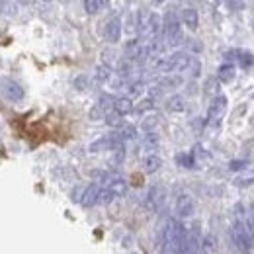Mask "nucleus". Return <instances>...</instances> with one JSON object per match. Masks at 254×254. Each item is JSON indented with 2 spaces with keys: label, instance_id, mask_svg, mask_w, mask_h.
Wrapping results in <instances>:
<instances>
[{
  "label": "nucleus",
  "instance_id": "nucleus-1",
  "mask_svg": "<svg viewBox=\"0 0 254 254\" xmlns=\"http://www.w3.org/2000/svg\"><path fill=\"white\" fill-rule=\"evenodd\" d=\"M184 239L186 227L176 219H168L160 231V254H182Z\"/></svg>",
  "mask_w": 254,
  "mask_h": 254
},
{
  "label": "nucleus",
  "instance_id": "nucleus-2",
  "mask_svg": "<svg viewBox=\"0 0 254 254\" xmlns=\"http://www.w3.org/2000/svg\"><path fill=\"white\" fill-rule=\"evenodd\" d=\"M245 217H247V213L243 211L241 205H237V221L233 223V227H231V239H233L235 249L241 254L253 253L254 247V237L251 233V229L247 227V223H245Z\"/></svg>",
  "mask_w": 254,
  "mask_h": 254
},
{
  "label": "nucleus",
  "instance_id": "nucleus-3",
  "mask_svg": "<svg viewBox=\"0 0 254 254\" xmlns=\"http://www.w3.org/2000/svg\"><path fill=\"white\" fill-rule=\"evenodd\" d=\"M191 59L188 53L184 51H178V53H172L170 57H159L155 59L153 66L160 70V72H166V74H180L184 72L188 66H190Z\"/></svg>",
  "mask_w": 254,
  "mask_h": 254
},
{
  "label": "nucleus",
  "instance_id": "nucleus-4",
  "mask_svg": "<svg viewBox=\"0 0 254 254\" xmlns=\"http://www.w3.org/2000/svg\"><path fill=\"white\" fill-rule=\"evenodd\" d=\"M162 33L168 45H178L182 41V26H180V18L174 12H168L164 16L162 22Z\"/></svg>",
  "mask_w": 254,
  "mask_h": 254
},
{
  "label": "nucleus",
  "instance_id": "nucleus-5",
  "mask_svg": "<svg viewBox=\"0 0 254 254\" xmlns=\"http://www.w3.org/2000/svg\"><path fill=\"white\" fill-rule=\"evenodd\" d=\"M104 190L108 191L112 197H120L127 191V182L122 176L116 174H106L104 176Z\"/></svg>",
  "mask_w": 254,
  "mask_h": 254
},
{
  "label": "nucleus",
  "instance_id": "nucleus-6",
  "mask_svg": "<svg viewBox=\"0 0 254 254\" xmlns=\"http://www.w3.org/2000/svg\"><path fill=\"white\" fill-rule=\"evenodd\" d=\"M164 197H166V190L162 186H153L145 195V207L149 211H159L160 205L164 203Z\"/></svg>",
  "mask_w": 254,
  "mask_h": 254
},
{
  "label": "nucleus",
  "instance_id": "nucleus-7",
  "mask_svg": "<svg viewBox=\"0 0 254 254\" xmlns=\"http://www.w3.org/2000/svg\"><path fill=\"white\" fill-rule=\"evenodd\" d=\"M122 30H124V22L120 16H114L112 20H108L106 28H104V35H106V41L110 43H118L120 37H122Z\"/></svg>",
  "mask_w": 254,
  "mask_h": 254
},
{
  "label": "nucleus",
  "instance_id": "nucleus-8",
  "mask_svg": "<svg viewBox=\"0 0 254 254\" xmlns=\"http://www.w3.org/2000/svg\"><path fill=\"white\" fill-rule=\"evenodd\" d=\"M182 254H201V237H199L197 229H186L184 253Z\"/></svg>",
  "mask_w": 254,
  "mask_h": 254
},
{
  "label": "nucleus",
  "instance_id": "nucleus-9",
  "mask_svg": "<svg viewBox=\"0 0 254 254\" xmlns=\"http://www.w3.org/2000/svg\"><path fill=\"white\" fill-rule=\"evenodd\" d=\"M191 213H193V197L190 193L182 191L176 197V215L180 219H186V217H191Z\"/></svg>",
  "mask_w": 254,
  "mask_h": 254
},
{
  "label": "nucleus",
  "instance_id": "nucleus-10",
  "mask_svg": "<svg viewBox=\"0 0 254 254\" xmlns=\"http://www.w3.org/2000/svg\"><path fill=\"white\" fill-rule=\"evenodd\" d=\"M225 112H227V98H225V96H215L213 102L209 104L207 120H209V122H219Z\"/></svg>",
  "mask_w": 254,
  "mask_h": 254
},
{
  "label": "nucleus",
  "instance_id": "nucleus-11",
  "mask_svg": "<svg viewBox=\"0 0 254 254\" xmlns=\"http://www.w3.org/2000/svg\"><path fill=\"white\" fill-rule=\"evenodd\" d=\"M0 86H2V94L6 96L8 100H12V102H20V100L24 98V88H22L18 82H14V80L4 78V80L0 82Z\"/></svg>",
  "mask_w": 254,
  "mask_h": 254
},
{
  "label": "nucleus",
  "instance_id": "nucleus-12",
  "mask_svg": "<svg viewBox=\"0 0 254 254\" xmlns=\"http://www.w3.org/2000/svg\"><path fill=\"white\" fill-rule=\"evenodd\" d=\"M180 20H182V26H186V28L191 30V32H195L197 26H199V14H197V10H195L193 6L182 8V12H180Z\"/></svg>",
  "mask_w": 254,
  "mask_h": 254
},
{
  "label": "nucleus",
  "instance_id": "nucleus-13",
  "mask_svg": "<svg viewBox=\"0 0 254 254\" xmlns=\"http://www.w3.org/2000/svg\"><path fill=\"white\" fill-rule=\"evenodd\" d=\"M126 55L131 61H139L145 57V45L139 39H129L126 43Z\"/></svg>",
  "mask_w": 254,
  "mask_h": 254
},
{
  "label": "nucleus",
  "instance_id": "nucleus-14",
  "mask_svg": "<svg viewBox=\"0 0 254 254\" xmlns=\"http://www.w3.org/2000/svg\"><path fill=\"white\" fill-rule=\"evenodd\" d=\"M100 191H102V186H100V184H90V186H86L82 197H80V203L86 205V207H92L94 203H98V199H100Z\"/></svg>",
  "mask_w": 254,
  "mask_h": 254
},
{
  "label": "nucleus",
  "instance_id": "nucleus-15",
  "mask_svg": "<svg viewBox=\"0 0 254 254\" xmlns=\"http://www.w3.org/2000/svg\"><path fill=\"white\" fill-rule=\"evenodd\" d=\"M112 108H114V112L120 114L122 118L127 116V114H131V112L135 110L131 98H127V96H124V98H114V100H112Z\"/></svg>",
  "mask_w": 254,
  "mask_h": 254
},
{
  "label": "nucleus",
  "instance_id": "nucleus-16",
  "mask_svg": "<svg viewBox=\"0 0 254 254\" xmlns=\"http://www.w3.org/2000/svg\"><path fill=\"white\" fill-rule=\"evenodd\" d=\"M166 110L172 112V114H182V112L186 110V100H184V96H180V94L170 96L168 102H166Z\"/></svg>",
  "mask_w": 254,
  "mask_h": 254
},
{
  "label": "nucleus",
  "instance_id": "nucleus-17",
  "mask_svg": "<svg viewBox=\"0 0 254 254\" xmlns=\"http://www.w3.org/2000/svg\"><path fill=\"white\" fill-rule=\"evenodd\" d=\"M160 166H162V159H160L159 155H155V153H151V155H147V157L143 159V170H145L147 174L157 172Z\"/></svg>",
  "mask_w": 254,
  "mask_h": 254
},
{
  "label": "nucleus",
  "instance_id": "nucleus-18",
  "mask_svg": "<svg viewBox=\"0 0 254 254\" xmlns=\"http://www.w3.org/2000/svg\"><path fill=\"white\" fill-rule=\"evenodd\" d=\"M217 78H219L221 82H231V80L235 78V66L229 63L221 64L219 70H217Z\"/></svg>",
  "mask_w": 254,
  "mask_h": 254
},
{
  "label": "nucleus",
  "instance_id": "nucleus-19",
  "mask_svg": "<svg viewBox=\"0 0 254 254\" xmlns=\"http://www.w3.org/2000/svg\"><path fill=\"white\" fill-rule=\"evenodd\" d=\"M235 184H239V186H251V184H254V168L245 170L243 174H239L235 178Z\"/></svg>",
  "mask_w": 254,
  "mask_h": 254
},
{
  "label": "nucleus",
  "instance_id": "nucleus-20",
  "mask_svg": "<svg viewBox=\"0 0 254 254\" xmlns=\"http://www.w3.org/2000/svg\"><path fill=\"white\" fill-rule=\"evenodd\" d=\"M104 6H106L104 0H86V2H84V10H86L88 14H98Z\"/></svg>",
  "mask_w": 254,
  "mask_h": 254
},
{
  "label": "nucleus",
  "instance_id": "nucleus-21",
  "mask_svg": "<svg viewBox=\"0 0 254 254\" xmlns=\"http://www.w3.org/2000/svg\"><path fill=\"white\" fill-rule=\"evenodd\" d=\"M143 147H145L147 151H155V149L159 147V137H157V133H147L145 139H143Z\"/></svg>",
  "mask_w": 254,
  "mask_h": 254
},
{
  "label": "nucleus",
  "instance_id": "nucleus-22",
  "mask_svg": "<svg viewBox=\"0 0 254 254\" xmlns=\"http://www.w3.org/2000/svg\"><path fill=\"white\" fill-rule=\"evenodd\" d=\"M106 122H108V126H112V127H122V126H124L122 116H120V114H116L114 110L106 114Z\"/></svg>",
  "mask_w": 254,
  "mask_h": 254
},
{
  "label": "nucleus",
  "instance_id": "nucleus-23",
  "mask_svg": "<svg viewBox=\"0 0 254 254\" xmlns=\"http://www.w3.org/2000/svg\"><path fill=\"white\" fill-rule=\"evenodd\" d=\"M159 124V118L157 116H151V118H147L143 124H141V127H143V131H147V133H153V129H155V126Z\"/></svg>",
  "mask_w": 254,
  "mask_h": 254
},
{
  "label": "nucleus",
  "instance_id": "nucleus-24",
  "mask_svg": "<svg viewBox=\"0 0 254 254\" xmlns=\"http://www.w3.org/2000/svg\"><path fill=\"white\" fill-rule=\"evenodd\" d=\"M96 78H98V80H102V82H104V80H108V78H110V68H108L106 64L98 66V68H96Z\"/></svg>",
  "mask_w": 254,
  "mask_h": 254
},
{
  "label": "nucleus",
  "instance_id": "nucleus-25",
  "mask_svg": "<svg viewBox=\"0 0 254 254\" xmlns=\"http://www.w3.org/2000/svg\"><path fill=\"white\" fill-rule=\"evenodd\" d=\"M153 108V100L151 98H145L139 106H137V112H147V110H151Z\"/></svg>",
  "mask_w": 254,
  "mask_h": 254
},
{
  "label": "nucleus",
  "instance_id": "nucleus-26",
  "mask_svg": "<svg viewBox=\"0 0 254 254\" xmlns=\"http://www.w3.org/2000/svg\"><path fill=\"white\" fill-rule=\"evenodd\" d=\"M182 82V78H164L160 82V86H178Z\"/></svg>",
  "mask_w": 254,
  "mask_h": 254
},
{
  "label": "nucleus",
  "instance_id": "nucleus-27",
  "mask_svg": "<svg viewBox=\"0 0 254 254\" xmlns=\"http://www.w3.org/2000/svg\"><path fill=\"white\" fill-rule=\"evenodd\" d=\"M251 219H253V223H254V203L251 205Z\"/></svg>",
  "mask_w": 254,
  "mask_h": 254
}]
</instances>
